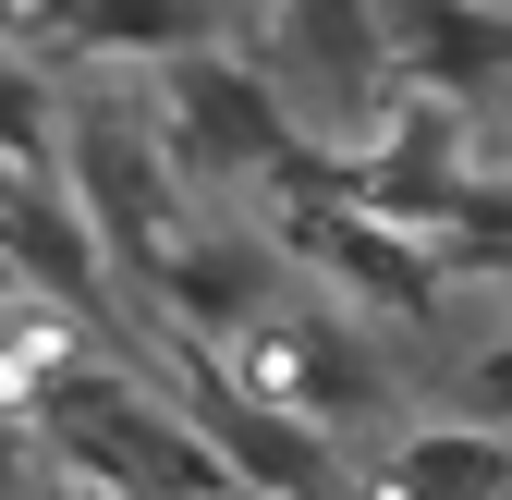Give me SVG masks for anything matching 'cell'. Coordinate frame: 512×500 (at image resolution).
I'll return each mask as SVG.
<instances>
[{
	"label": "cell",
	"mask_w": 512,
	"mask_h": 500,
	"mask_svg": "<svg viewBox=\"0 0 512 500\" xmlns=\"http://www.w3.org/2000/svg\"><path fill=\"white\" fill-rule=\"evenodd\" d=\"M37 427H61V452H74L98 488H122V500H244L220 476V452H208V427H183L135 379H49Z\"/></svg>",
	"instance_id": "6da1fadb"
},
{
	"label": "cell",
	"mask_w": 512,
	"mask_h": 500,
	"mask_svg": "<svg viewBox=\"0 0 512 500\" xmlns=\"http://www.w3.org/2000/svg\"><path fill=\"white\" fill-rule=\"evenodd\" d=\"M159 147H171V171H196V183H269V159L293 147V110H281V86L269 74H244L232 49H171L159 61Z\"/></svg>",
	"instance_id": "7a4b0ae2"
},
{
	"label": "cell",
	"mask_w": 512,
	"mask_h": 500,
	"mask_svg": "<svg viewBox=\"0 0 512 500\" xmlns=\"http://www.w3.org/2000/svg\"><path fill=\"white\" fill-rule=\"evenodd\" d=\"M61 196L86 208V232L110 257H159L171 244V147L147 135L135 110H74L61 122Z\"/></svg>",
	"instance_id": "3957f363"
},
{
	"label": "cell",
	"mask_w": 512,
	"mask_h": 500,
	"mask_svg": "<svg viewBox=\"0 0 512 500\" xmlns=\"http://www.w3.org/2000/svg\"><path fill=\"white\" fill-rule=\"evenodd\" d=\"M196 427H208V452L244 500H342V464H330V427H305L293 403L269 391H232L196 366Z\"/></svg>",
	"instance_id": "277c9868"
},
{
	"label": "cell",
	"mask_w": 512,
	"mask_h": 500,
	"mask_svg": "<svg viewBox=\"0 0 512 500\" xmlns=\"http://www.w3.org/2000/svg\"><path fill=\"white\" fill-rule=\"evenodd\" d=\"M256 391L293 403L305 427L330 415H391V379H378V354L354 342V318H256Z\"/></svg>",
	"instance_id": "5b68a950"
},
{
	"label": "cell",
	"mask_w": 512,
	"mask_h": 500,
	"mask_svg": "<svg viewBox=\"0 0 512 500\" xmlns=\"http://www.w3.org/2000/svg\"><path fill=\"white\" fill-rule=\"evenodd\" d=\"M0 269L25 293L74 305V318H110V281H98V232L86 208L61 196V171H0Z\"/></svg>",
	"instance_id": "8992f818"
},
{
	"label": "cell",
	"mask_w": 512,
	"mask_h": 500,
	"mask_svg": "<svg viewBox=\"0 0 512 500\" xmlns=\"http://www.w3.org/2000/svg\"><path fill=\"white\" fill-rule=\"evenodd\" d=\"M147 293L171 305V330H256V318H269V293H281V244H256V232H208V244H159V257H147Z\"/></svg>",
	"instance_id": "52a82bcc"
},
{
	"label": "cell",
	"mask_w": 512,
	"mask_h": 500,
	"mask_svg": "<svg viewBox=\"0 0 512 500\" xmlns=\"http://www.w3.org/2000/svg\"><path fill=\"white\" fill-rule=\"evenodd\" d=\"M378 37L415 86L464 98V86H512V13L488 0H378Z\"/></svg>",
	"instance_id": "ba28073f"
},
{
	"label": "cell",
	"mask_w": 512,
	"mask_h": 500,
	"mask_svg": "<svg viewBox=\"0 0 512 500\" xmlns=\"http://www.w3.org/2000/svg\"><path fill=\"white\" fill-rule=\"evenodd\" d=\"M37 37L86 49V61H171L208 37V0H37Z\"/></svg>",
	"instance_id": "9c48e42d"
},
{
	"label": "cell",
	"mask_w": 512,
	"mask_h": 500,
	"mask_svg": "<svg viewBox=\"0 0 512 500\" xmlns=\"http://www.w3.org/2000/svg\"><path fill=\"white\" fill-rule=\"evenodd\" d=\"M391 500H512V440H500L488 415H464V427H403Z\"/></svg>",
	"instance_id": "30bf717a"
},
{
	"label": "cell",
	"mask_w": 512,
	"mask_h": 500,
	"mask_svg": "<svg viewBox=\"0 0 512 500\" xmlns=\"http://www.w3.org/2000/svg\"><path fill=\"white\" fill-rule=\"evenodd\" d=\"M281 61H293V74H317L330 98H354L378 61H391L378 0H281Z\"/></svg>",
	"instance_id": "8fae6325"
},
{
	"label": "cell",
	"mask_w": 512,
	"mask_h": 500,
	"mask_svg": "<svg viewBox=\"0 0 512 500\" xmlns=\"http://www.w3.org/2000/svg\"><path fill=\"white\" fill-rule=\"evenodd\" d=\"M0 171H61V98L13 49H0Z\"/></svg>",
	"instance_id": "7c38bea8"
},
{
	"label": "cell",
	"mask_w": 512,
	"mask_h": 500,
	"mask_svg": "<svg viewBox=\"0 0 512 500\" xmlns=\"http://www.w3.org/2000/svg\"><path fill=\"white\" fill-rule=\"evenodd\" d=\"M464 415H488V427H512V330L464 366Z\"/></svg>",
	"instance_id": "4fadbf2b"
},
{
	"label": "cell",
	"mask_w": 512,
	"mask_h": 500,
	"mask_svg": "<svg viewBox=\"0 0 512 500\" xmlns=\"http://www.w3.org/2000/svg\"><path fill=\"white\" fill-rule=\"evenodd\" d=\"M25 13H37V0H0V25H25Z\"/></svg>",
	"instance_id": "5bb4252c"
}]
</instances>
